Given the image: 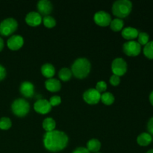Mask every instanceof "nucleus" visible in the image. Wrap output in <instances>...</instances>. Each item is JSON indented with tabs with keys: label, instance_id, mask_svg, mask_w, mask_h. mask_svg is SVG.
<instances>
[{
	"label": "nucleus",
	"instance_id": "nucleus-1",
	"mask_svg": "<svg viewBox=\"0 0 153 153\" xmlns=\"http://www.w3.org/2000/svg\"><path fill=\"white\" fill-rule=\"evenodd\" d=\"M68 136L62 131L53 130L46 132L43 135V145L47 150L52 152H60L67 147Z\"/></svg>",
	"mask_w": 153,
	"mask_h": 153
},
{
	"label": "nucleus",
	"instance_id": "nucleus-2",
	"mask_svg": "<svg viewBox=\"0 0 153 153\" xmlns=\"http://www.w3.org/2000/svg\"><path fill=\"white\" fill-rule=\"evenodd\" d=\"M91 70V64L88 58H79L73 62L71 67L72 73L77 79H82L89 75Z\"/></svg>",
	"mask_w": 153,
	"mask_h": 153
},
{
	"label": "nucleus",
	"instance_id": "nucleus-3",
	"mask_svg": "<svg viewBox=\"0 0 153 153\" xmlns=\"http://www.w3.org/2000/svg\"><path fill=\"white\" fill-rule=\"evenodd\" d=\"M132 9V3L129 0H117L112 5V12L119 19L126 18L130 14Z\"/></svg>",
	"mask_w": 153,
	"mask_h": 153
},
{
	"label": "nucleus",
	"instance_id": "nucleus-4",
	"mask_svg": "<svg viewBox=\"0 0 153 153\" xmlns=\"http://www.w3.org/2000/svg\"><path fill=\"white\" fill-rule=\"evenodd\" d=\"M11 111L13 114L19 117L26 116L30 111V105L28 102L24 99L19 98L15 100L11 105Z\"/></svg>",
	"mask_w": 153,
	"mask_h": 153
},
{
	"label": "nucleus",
	"instance_id": "nucleus-5",
	"mask_svg": "<svg viewBox=\"0 0 153 153\" xmlns=\"http://www.w3.org/2000/svg\"><path fill=\"white\" fill-rule=\"evenodd\" d=\"M18 22L14 18L8 17L4 19L0 23V34L4 37L11 35L16 31Z\"/></svg>",
	"mask_w": 153,
	"mask_h": 153
},
{
	"label": "nucleus",
	"instance_id": "nucleus-6",
	"mask_svg": "<svg viewBox=\"0 0 153 153\" xmlns=\"http://www.w3.org/2000/svg\"><path fill=\"white\" fill-rule=\"evenodd\" d=\"M123 52L128 56H137L141 52V46L138 42L134 40H128L123 45Z\"/></svg>",
	"mask_w": 153,
	"mask_h": 153
},
{
	"label": "nucleus",
	"instance_id": "nucleus-7",
	"mask_svg": "<svg viewBox=\"0 0 153 153\" xmlns=\"http://www.w3.org/2000/svg\"><path fill=\"white\" fill-rule=\"evenodd\" d=\"M127 69H128L127 63L123 58H117L112 61L111 70L114 75H116V76L120 77L126 74V73L127 72Z\"/></svg>",
	"mask_w": 153,
	"mask_h": 153
},
{
	"label": "nucleus",
	"instance_id": "nucleus-8",
	"mask_svg": "<svg viewBox=\"0 0 153 153\" xmlns=\"http://www.w3.org/2000/svg\"><path fill=\"white\" fill-rule=\"evenodd\" d=\"M101 94L94 88H90L83 94V100L89 105H96L100 101Z\"/></svg>",
	"mask_w": 153,
	"mask_h": 153
},
{
	"label": "nucleus",
	"instance_id": "nucleus-9",
	"mask_svg": "<svg viewBox=\"0 0 153 153\" xmlns=\"http://www.w3.org/2000/svg\"><path fill=\"white\" fill-rule=\"evenodd\" d=\"M94 20L97 25L102 27H105L110 25L112 19L111 16L108 13L104 10H100L94 14Z\"/></svg>",
	"mask_w": 153,
	"mask_h": 153
},
{
	"label": "nucleus",
	"instance_id": "nucleus-10",
	"mask_svg": "<svg viewBox=\"0 0 153 153\" xmlns=\"http://www.w3.org/2000/svg\"><path fill=\"white\" fill-rule=\"evenodd\" d=\"M34 109L37 113L41 114H46L51 111L52 105L47 100L40 99L34 103Z\"/></svg>",
	"mask_w": 153,
	"mask_h": 153
},
{
	"label": "nucleus",
	"instance_id": "nucleus-11",
	"mask_svg": "<svg viewBox=\"0 0 153 153\" xmlns=\"http://www.w3.org/2000/svg\"><path fill=\"white\" fill-rule=\"evenodd\" d=\"M24 44V39L19 34L12 35L7 41V46L10 50L16 51L22 48Z\"/></svg>",
	"mask_w": 153,
	"mask_h": 153
},
{
	"label": "nucleus",
	"instance_id": "nucleus-12",
	"mask_svg": "<svg viewBox=\"0 0 153 153\" xmlns=\"http://www.w3.org/2000/svg\"><path fill=\"white\" fill-rule=\"evenodd\" d=\"M37 10L38 13L40 15H43L44 16H49L53 10V5L52 2L49 0H40L37 2Z\"/></svg>",
	"mask_w": 153,
	"mask_h": 153
},
{
	"label": "nucleus",
	"instance_id": "nucleus-13",
	"mask_svg": "<svg viewBox=\"0 0 153 153\" xmlns=\"http://www.w3.org/2000/svg\"><path fill=\"white\" fill-rule=\"evenodd\" d=\"M42 21H43V18L38 12L31 11L25 16V22L30 26H38L39 25H40Z\"/></svg>",
	"mask_w": 153,
	"mask_h": 153
},
{
	"label": "nucleus",
	"instance_id": "nucleus-14",
	"mask_svg": "<svg viewBox=\"0 0 153 153\" xmlns=\"http://www.w3.org/2000/svg\"><path fill=\"white\" fill-rule=\"evenodd\" d=\"M19 91L23 97L26 98H32L34 94V86L31 82H23L19 87Z\"/></svg>",
	"mask_w": 153,
	"mask_h": 153
},
{
	"label": "nucleus",
	"instance_id": "nucleus-15",
	"mask_svg": "<svg viewBox=\"0 0 153 153\" xmlns=\"http://www.w3.org/2000/svg\"><path fill=\"white\" fill-rule=\"evenodd\" d=\"M45 87L46 90H48L50 92H58L61 90V84L58 79L51 78L48 79L45 82Z\"/></svg>",
	"mask_w": 153,
	"mask_h": 153
},
{
	"label": "nucleus",
	"instance_id": "nucleus-16",
	"mask_svg": "<svg viewBox=\"0 0 153 153\" xmlns=\"http://www.w3.org/2000/svg\"><path fill=\"white\" fill-rule=\"evenodd\" d=\"M138 34V30L133 27H126L122 30V36L126 40H131L133 39L137 38Z\"/></svg>",
	"mask_w": 153,
	"mask_h": 153
},
{
	"label": "nucleus",
	"instance_id": "nucleus-17",
	"mask_svg": "<svg viewBox=\"0 0 153 153\" xmlns=\"http://www.w3.org/2000/svg\"><path fill=\"white\" fill-rule=\"evenodd\" d=\"M41 73L44 77L47 79H51L55 74V68L52 64L46 63L41 67Z\"/></svg>",
	"mask_w": 153,
	"mask_h": 153
},
{
	"label": "nucleus",
	"instance_id": "nucleus-18",
	"mask_svg": "<svg viewBox=\"0 0 153 153\" xmlns=\"http://www.w3.org/2000/svg\"><path fill=\"white\" fill-rule=\"evenodd\" d=\"M152 141V137L149 133L143 132L139 134L137 137V142L140 146H148Z\"/></svg>",
	"mask_w": 153,
	"mask_h": 153
},
{
	"label": "nucleus",
	"instance_id": "nucleus-19",
	"mask_svg": "<svg viewBox=\"0 0 153 153\" xmlns=\"http://www.w3.org/2000/svg\"><path fill=\"white\" fill-rule=\"evenodd\" d=\"M100 148H101V142H100L98 139H91V140L87 143V149H88V151H89L90 152H98L100 150Z\"/></svg>",
	"mask_w": 153,
	"mask_h": 153
},
{
	"label": "nucleus",
	"instance_id": "nucleus-20",
	"mask_svg": "<svg viewBox=\"0 0 153 153\" xmlns=\"http://www.w3.org/2000/svg\"><path fill=\"white\" fill-rule=\"evenodd\" d=\"M56 127V123L52 117H46L43 121V128L46 132L55 130Z\"/></svg>",
	"mask_w": 153,
	"mask_h": 153
},
{
	"label": "nucleus",
	"instance_id": "nucleus-21",
	"mask_svg": "<svg viewBox=\"0 0 153 153\" xmlns=\"http://www.w3.org/2000/svg\"><path fill=\"white\" fill-rule=\"evenodd\" d=\"M110 27L112 31H120L123 29L124 22L122 19L119 18H115L112 19L110 23Z\"/></svg>",
	"mask_w": 153,
	"mask_h": 153
},
{
	"label": "nucleus",
	"instance_id": "nucleus-22",
	"mask_svg": "<svg viewBox=\"0 0 153 153\" xmlns=\"http://www.w3.org/2000/svg\"><path fill=\"white\" fill-rule=\"evenodd\" d=\"M73 76L71 70L67 67H64V68L61 69L58 73V77L63 82H67V81L70 80Z\"/></svg>",
	"mask_w": 153,
	"mask_h": 153
},
{
	"label": "nucleus",
	"instance_id": "nucleus-23",
	"mask_svg": "<svg viewBox=\"0 0 153 153\" xmlns=\"http://www.w3.org/2000/svg\"><path fill=\"white\" fill-rule=\"evenodd\" d=\"M100 100L103 104L106 105H111L114 102V96L110 92H105L101 95V99Z\"/></svg>",
	"mask_w": 153,
	"mask_h": 153
},
{
	"label": "nucleus",
	"instance_id": "nucleus-24",
	"mask_svg": "<svg viewBox=\"0 0 153 153\" xmlns=\"http://www.w3.org/2000/svg\"><path fill=\"white\" fill-rule=\"evenodd\" d=\"M143 54L149 59H153V40L149 41L143 48Z\"/></svg>",
	"mask_w": 153,
	"mask_h": 153
},
{
	"label": "nucleus",
	"instance_id": "nucleus-25",
	"mask_svg": "<svg viewBox=\"0 0 153 153\" xmlns=\"http://www.w3.org/2000/svg\"><path fill=\"white\" fill-rule=\"evenodd\" d=\"M43 25L48 28H52L56 25V20L53 16H46L43 18Z\"/></svg>",
	"mask_w": 153,
	"mask_h": 153
},
{
	"label": "nucleus",
	"instance_id": "nucleus-26",
	"mask_svg": "<svg viewBox=\"0 0 153 153\" xmlns=\"http://www.w3.org/2000/svg\"><path fill=\"white\" fill-rule=\"evenodd\" d=\"M12 126V122L10 118L8 117H1L0 119V129L1 130H8Z\"/></svg>",
	"mask_w": 153,
	"mask_h": 153
},
{
	"label": "nucleus",
	"instance_id": "nucleus-27",
	"mask_svg": "<svg viewBox=\"0 0 153 153\" xmlns=\"http://www.w3.org/2000/svg\"><path fill=\"white\" fill-rule=\"evenodd\" d=\"M137 39H138V41L137 42H138L140 46L141 45L145 46L149 42V36L146 32H139L138 36H137Z\"/></svg>",
	"mask_w": 153,
	"mask_h": 153
},
{
	"label": "nucleus",
	"instance_id": "nucleus-28",
	"mask_svg": "<svg viewBox=\"0 0 153 153\" xmlns=\"http://www.w3.org/2000/svg\"><path fill=\"white\" fill-rule=\"evenodd\" d=\"M107 88L108 86L105 82H104V81H100V82H97L95 89L101 94L102 92H105V91L107 90Z\"/></svg>",
	"mask_w": 153,
	"mask_h": 153
},
{
	"label": "nucleus",
	"instance_id": "nucleus-29",
	"mask_svg": "<svg viewBox=\"0 0 153 153\" xmlns=\"http://www.w3.org/2000/svg\"><path fill=\"white\" fill-rule=\"evenodd\" d=\"M49 103H50V105L52 106H57L58 105L61 104V98L59 97V96H52V97L50 98V100H49Z\"/></svg>",
	"mask_w": 153,
	"mask_h": 153
},
{
	"label": "nucleus",
	"instance_id": "nucleus-30",
	"mask_svg": "<svg viewBox=\"0 0 153 153\" xmlns=\"http://www.w3.org/2000/svg\"><path fill=\"white\" fill-rule=\"evenodd\" d=\"M110 83L113 86H117L120 83V78L116 75H112L110 78Z\"/></svg>",
	"mask_w": 153,
	"mask_h": 153
},
{
	"label": "nucleus",
	"instance_id": "nucleus-31",
	"mask_svg": "<svg viewBox=\"0 0 153 153\" xmlns=\"http://www.w3.org/2000/svg\"><path fill=\"white\" fill-rule=\"evenodd\" d=\"M6 75H7L6 69L1 64H0V81L4 80L6 77Z\"/></svg>",
	"mask_w": 153,
	"mask_h": 153
},
{
	"label": "nucleus",
	"instance_id": "nucleus-32",
	"mask_svg": "<svg viewBox=\"0 0 153 153\" xmlns=\"http://www.w3.org/2000/svg\"><path fill=\"white\" fill-rule=\"evenodd\" d=\"M147 129L150 134H153V117L150 118L147 123Z\"/></svg>",
	"mask_w": 153,
	"mask_h": 153
},
{
	"label": "nucleus",
	"instance_id": "nucleus-33",
	"mask_svg": "<svg viewBox=\"0 0 153 153\" xmlns=\"http://www.w3.org/2000/svg\"><path fill=\"white\" fill-rule=\"evenodd\" d=\"M72 153H91L85 147H78Z\"/></svg>",
	"mask_w": 153,
	"mask_h": 153
},
{
	"label": "nucleus",
	"instance_id": "nucleus-34",
	"mask_svg": "<svg viewBox=\"0 0 153 153\" xmlns=\"http://www.w3.org/2000/svg\"><path fill=\"white\" fill-rule=\"evenodd\" d=\"M4 46V40H3V39L1 38V37H0V52H1V51L3 49Z\"/></svg>",
	"mask_w": 153,
	"mask_h": 153
},
{
	"label": "nucleus",
	"instance_id": "nucleus-35",
	"mask_svg": "<svg viewBox=\"0 0 153 153\" xmlns=\"http://www.w3.org/2000/svg\"><path fill=\"white\" fill-rule=\"evenodd\" d=\"M149 102H150L151 104L153 105V91L151 92V94H149Z\"/></svg>",
	"mask_w": 153,
	"mask_h": 153
},
{
	"label": "nucleus",
	"instance_id": "nucleus-36",
	"mask_svg": "<svg viewBox=\"0 0 153 153\" xmlns=\"http://www.w3.org/2000/svg\"><path fill=\"white\" fill-rule=\"evenodd\" d=\"M146 153H153V149H150V150L148 151V152Z\"/></svg>",
	"mask_w": 153,
	"mask_h": 153
},
{
	"label": "nucleus",
	"instance_id": "nucleus-37",
	"mask_svg": "<svg viewBox=\"0 0 153 153\" xmlns=\"http://www.w3.org/2000/svg\"><path fill=\"white\" fill-rule=\"evenodd\" d=\"M152 141H153V137H152Z\"/></svg>",
	"mask_w": 153,
	"mask_h": 153
},
{
	"label": "nucleus",
	"instance_id": "nucleus-38",
	"mask_svg": "<svg viewBox=\"0 0 153 153\" xmlns=\"http://www.w3.org/2000/svg\"><path fill=\"white\" fill-rule=\"evenodd\" d=\"M97 153H100V152H97Z\"/></svg>",
	"mask_w": 153,
	"mask_h": 153
}]
</instances>
